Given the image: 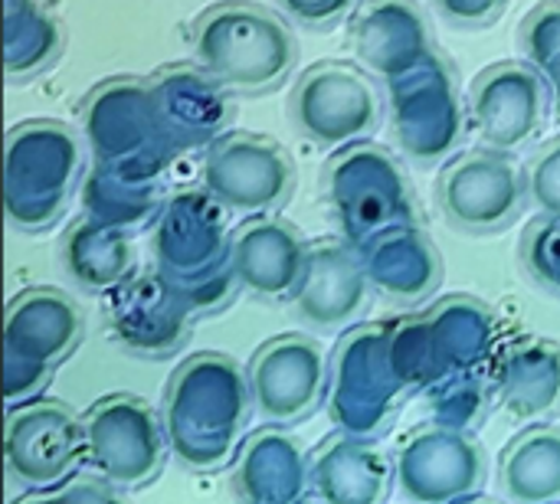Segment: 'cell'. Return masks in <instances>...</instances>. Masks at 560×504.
Returning <instances> with one entry per match:
<instances>
[{
  "instance_id": "1",
  "label": "cell",
  "mask_w": 560,
  "mask_h": 504,
  "mask_svg": "<svg viewBox=\"0 0 560 504\" xmlns=\"http://www.w3.org/2000/svg\"><path fill=\"white\" fill-rule=\"evenodd\" d=\"M190 46L200 72L240 95L282 85L299 62V39L289 23L256 3H217L203 10Z\"/></svg>"
},
{
  "instance_id": "2",
  "label": "cell",
  "mask_w": 560,
  "mask_h": 504,
  "mask_svg": "<svg viewBox=\"0 0 560 504\" xmlns=\"http://www.w3.org/2000/svg\"><path fill=\"white\" fill-rule=\"evenodd\" d=\"M85 469L115 489L148 485L164 462V436L154 410L138 397H108L82 417Z\"/></svg>"
},
{
  "instance_id": "3",
  "label": "cell",
  "mask_w": 560,
  "mask_h": 504,
  "mask_svg": "<svg viewBox=\"0 0 560 504\" xmlns=\"http://www.w3.org/2000/svg\"><path fill=\"white\" fill-rule=\"evenodd\" d=\"M289 115L312 144L341 148L377 128L381 98L358 69L318 62L295 82Z\"/></svg>"
},
{
  "instance_id": "4",
  "label": "cell",
  "mask_w": 560,
  "mask_h": 504,
  "mask_svg": "<svg viewBox=\"0 0 560 504\" xmlns=\"http://www.w3.org/2000/svg\"><path fill=\"white\" fill-rule=\"evenodd\" d=\"M446 220L463 233H495L515 223L528 197V180L505 151H472L453 161L436 184Z\"/></svg>"
},
{
  "instance_id": "5",
  "label": "cell",
  "mask_w": 560,
  "mask_h": 504,
  "mask_svg": "<svg viewBox=\"0 0 560 504\" xmlns=\"http://www.w3.org/2000/svg\"><path fill=\"white\" fill-rule=\"evenodd\" d=\"M203 184L226 210L259 213L279 207L295 187V167L279 144L256 134H230L210 148Z\"/></svg>"
},
{
  "instance_id": "6",
  "label": "cell",
  "mask_w": 560,
  "mask_h": 504,
  "mask_svg": "<svg viewBox=\"0 0 560 504\" xmlns=\"http://www.w3.org/2000/svg\"><path fill=\"white\" fill-rule=\"evenodd\" d=\"M7 472L26 492L59 485L75 466H85L82 420L66 407H23L7 413Z\"/></svg>"
},
{
  "instance_id": "7",
  "label": "cell",
  "mask_w": 560,
  "mask_h": 504,
  "mask_svg": "<svg viewBox=\"0 0 560 504\" xmlns=\"http://www.w3.org/2000/svg\"><path fill=\"white\" fill-rule=\"evenodd\" d=\"M325 390V351L302 335H285L256 351L249 364V397L272 423L308 417Z\"/></svg>"
},
{
  "instance_id": "8",
  "label": "cell",
  "mask_w": 560,
  "mask_h": 504,
  "mask_svg": "<svg viewBox=\"0 0 560 504\" xmlns=\"http://www.w3.org/2000/svg\"><path fill=\"white\" fill-rule=\"evenodd\" d=\"M548 85L545 79L518 62L489 66L469 95V115L482 141L495 151L522 148L545 121Z\"/></svg>"
},
{
  "instance_id": "9",
  "label": "cell",
  "mask_w": 560,
  "mask_h": 504,
  "mask_svg": "<svg viewBox=\"0 0 560 504\" xmlns=\"http://www.w3.org/2000/svg\"><path fill=\"white\" fill-rule=\"evenodd\" d=\"M82 338V315L72 298L52 289H30L7 308V361L46 371Z\"/></svg>"
},
{
  "instance_id": "10",
  "label": "cell",
  "mask_w": 560,
  "mask_h": 504,
  "mask_svg": "<svg viewBox=\"0 0 560 504\" xmlns=\"http://www.w3.org/2000/svg\"><path fill=\"white\" fill-rule=\"evenodd\" d=\"M305 262L308 253L302 236L279 220H253L233 236V272L262 298L295 295Z\"/></svg>"
},
{
  "instance_id": "11",
  "label": "cell",
  "mask_w": 560,
  "mask_h": 504,
  "mask_svg": "<svg viewBox=\"0 0 560 504\" xmlns=\"http://www.w3.org/2000/svg\"><path fill=\"white\" fill-rule=\"evenodd\" d=\"M368 295V266L338 243H322L308 253L305 276L295 289L299 315L315 328L348 321Z\"/></svg>"
},
{
  "instance_id": "12",
  "label": "cell",
  "mask_w": 560,
  "mask_h": 504,
  "mask_svg": "<svg viewBox=\"0 0 560 504\" xmlns=\"http://www.w3.org/2000/svg\"><path fill=\"white\" fill-rule=\"evenodd\" d=\"M502 485L512 502H558L560 430H535L522 436L502 459Z\"/></svg>"
},
{
  "instance_id": "13",
  "label": "cell",
  "mask_w": 560,
  "mask_h": 504,
  "mask_svg": "<svg viewBox=\"0 0 560 504\" xmlns=\"http://www.w3.org/2000/svg\"><path fill=\"white\" fill-rule=\"evenodd\" d=\"M525 180H528V197L535 200V207L551 216H560V141L545 148L532 161Z\"/></svg>"
},
{
  "instance_id": "14",
  "label": "cell",
  "mask_w": 560,
  "mask_h": 504,
  "mask_svg": "<svg viewBox=\"0 0 560 504\" xmlns=\"http://www.w3.org/2000/svg\"><path fill=\"white\" fill-rule=\"evenodd\" d=\"M118 489L102 479L98 472L89 469V476H75V479H62L59 485L52 489H43V492H26L23 499L16 502H115Z\"/></svg>"
}]
</instances>
